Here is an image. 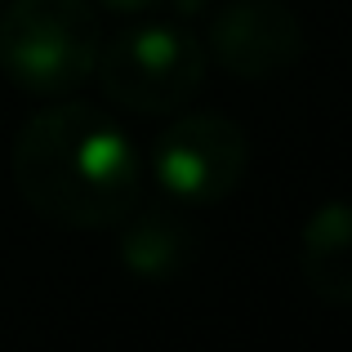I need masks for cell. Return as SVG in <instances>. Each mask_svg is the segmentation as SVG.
Returning a JSON list of instances; mask_svg holds the SVG:
<instances>
[{
	"instance_id": "obj_6",
	"label": "cell",
	"mask_w": 352,
	"mask_h": 352,
	"mask_svg": "<svg viewBox=\"0 0 352 352\" xmlns=\"http://www.w3.org/2000/svg\"><path fill=\"white\" fill-rule=\"evenodd\" d=\"M303 281L326 303H352V201H326L299 236Z\"/></svg>"
},
{
	"instance_id": "obj_5",
	"label": "cell",
	"mask_w": 352,
	"mask_h": 352,
	"mask_svg": "<svg viewBox=\"0 0 352 352\" xmlns=\"http://www.w3.org/2000/svg\"><path fill=\"white\" fill-rule=\"evenodd\" d=\"M303 54V23L285 0H228L210 18V58L236 80H272Z\"/></svg>"
},
{
	"instance_id": "obj_1",
	"label": "cell",
	"mask_w": 352,
	"mask_h": 352,
	"mask_svg": "<svg viewBox=\"0 0 352 352\" xmlns=\"http://www.w3.org/2000/svg\"><path fill=\"white\" fill-rule=\"evenodd\" d=\"M14 188L45 223L98 232L138 206L143 161L107 112L89 103H50L18 129Z\"/></svg>"
},
{
	"instance_id": "obj_7",
	"label": "cell",
	"mask_w": 352,
	"mask_h": 352,
	"mask_svg": "<svg viewBox=\"0 0 352 352\" xmlns=\"http://www.w3.org/2000/svg\"><path fill=\"white\" fill-rule=\"evenodd\" d=\"M116 228H125L120 232V263L143 281L179 276L192 258V245H197L188 219L170 206H147V210L134 206Z\"/></svg>"
},
{
	"instance_id": "obj_9",
	"label": "cell",
	"mask_w": 352,
	"mask_h": 352,
	"mask_svg": "<svg viewBox=\"0 0 352 352\" xmlns=\"http://www.w3.org/2000/svg\"><path fill=\"white\" fill-rule=\"evenodd\" d=\"M206 5H210V0H165V9H174L179 18H197V14H206Z\"/></svg>"
},
{
	"instance_id": "obj_3",
	"label": "cell",
	"mask_w": 352,
	"mask_h": 352,
	"mask_svg": "<svg viewBox=\"0 0 352 352\" xmlns=\"http://www.w3.org/2000/svg\"><path fill=\"white\" fill-rule=\"evenodd\" d=\"M206 45L183 23H138L98 45L94 76L107 103L138 116H174L206 85Z\"/></svg>"
},
{
	"instance_id": "obj_2",
	"label": "cell",
	"mask_w": 352,
	"mask_h": 352,
	"mask_svg": "<svg viewBox=\"0 0 352 352\" xmlns=\"http://www.w3.org/2000/svg\"><path fill=\"white\" fill-rule=\"evenodd\" d=\"M103 27L89 0H9L0 14V72L23 94L63 98L94 76Z\"/></svg>"
},
{
	"instance_id": "obj_4",
	"label": "cell",
	"mask_w": 352,
	"mask_h": 352,
	"mask_svg": "<svg viewBox=\"0 0 352 352\" xmlns=\"http://www.w3.org/2000/svg\"><path fill=\"white\" fill-rule=\"evenodd\" d=\"M250 165L245 129L214 112L174 116L152 147V174L161 192L183 210L219 206L241 188Z\"/></svg>"
},
{
	"instance_id": "obj_8",
	"label": "cell",
	"mask_w": 352,
	"mask_h": 352,
	"mask_svg": "<svg viewBox=\"0 0 352 352\" xmlns=\"http://www.w3.org/2000/svg\"><path fill=\"white\" fill-rule=\"evenodd\" d=\"M112 14H147V9H165V0H98Z\"/></svg>"
}]
</instances>
